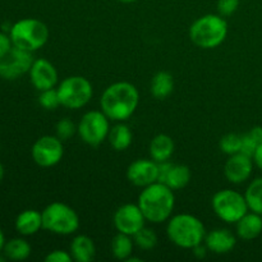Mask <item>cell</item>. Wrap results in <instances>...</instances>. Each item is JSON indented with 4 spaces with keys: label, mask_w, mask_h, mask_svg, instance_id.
I'll use <instances>...</instances> for the list:
<instances>
[{
    "label": "cell",
    "mask_w": 262,
    "mask_h": 262,
    "mask_svg": "<svg viewBox=\"0 0 262 262\" xmlns=\"http://www.w3.org/2000/svg\"><path fill=\"white\" fill-rule=\"evenodd\" d=\"M127 179L136 187H145L158 182V163L152 159H137L127 169Z\"/></svg>",
    "instance_id": "5bb4252c"
},
{
    "label": "cell",
    "mask_w": 262,
    "mask_h": 262,
    "mask_svg": "<svg viewBox=\"0 0 262 262\" xmlns=\"http://www.w3.org/2000/svg\"><path fill=\"white\" fill-rule=\"evenodd\" d=\"M237 235L243 241L256 239L262 233V215L251 211L235 223Z\"/></svg>",
    "instance_id": "ac0fdd59"
},
{
    "label": "cell",
    "mask_w": 262,
    "mask_h": 262,
    "mask_svg": "<svg viewBox=\"0 0 262 262\" xmlns=\"http://www.w3.org/2000/svg\"><path fill=\"white\" fill-rule=\"evenodd\" d=\"M13 46L33 53L46 45L49 40V28L37 18H23L13 23L9 31Z\"/></svg>",
    "instance_id": "5b68a950"
},
{
    "label": "cell",
    "mask_w": 262,
    "mask_h": 262,
    "mask_svg": "<svg viewBox=\"0 0 262 262\" xmlns=\"http://www.w3.org/2000/svg\"><path fill=\"white\" fill-rule=\"evenodd\" d=\"M4 176H5V169H4V165H3L2 163H0V182L4 179Z\"/></svg>",
    "instance_id": "74e56055"
},
{
    "label": "cell",
    "mask_w": 262,
    "mask_h": 262,
    "mask_svg": "<svg viewBox=\"0 0 262 262\" xmlns=\"http://www.w3.org/2000/svg\"><path fill=\"white\" fill-rule=\"evenodd\" d=\"M5 235L4 233H3V230L0 229V252H3V248H4V245H5Z\"/></svg>",
    "instance_id": "8d00e7d4"
},
{
    "label": "cell",
    "mask_w": 262,
    "mask_h": 262,
    "mask_svg": "<svg viewBox=\"0 0 262 262\" xmlns=\"http://www.w3.org/2000/svg\"><path fill=\"white\" fill-rule=\"evenodd\" d=\"M56 90L60 100V106L71 110L86 106L94 96L91 82L82 76L67 77L58 84Z\"/></svg>",
    "instance_id": "52a82bcc"
},
{
    "label": "cell",
    "mask_w": 262,
    "mask_h": 262,
    "mask_svg": "<svg viewBox=\"0 0 262 262\" xmlns=\"http://www.w3.org/2000/svg\"><path fill=\"white\" fill-rule=\"evenodd\" d=\"M110 132V119L102 110H90L77 125V133L89 146H99L107 140Z\"/></svg>",
    "instance_id": "9c48e42d"
},
{
    "label": "cell",
    "mask_w": 262,
    "mask_h": 262,
    "mask_svg": "<svg viewBox=\"0 0 262 262\" xmlns=\"http://www.w3.org/2000/svg\"><path fill=\"white\" fill-rule=\"evenodd\" d=\"M260 145H262V127L256 125V127L251 128L247 133L242 135V148H241V152L253 158L256 150H257Z\"/></svg>",
    "instance_id": "4316f807"
},
{
    "label": "cell",
    "mask_w": 262,
    "mask_h": 262,
    "mask_svg": "<svg viewBox=\"0 0 262 262\" xmlns=\"http://www.w3.org/2000/svg\"><path fill=\"white\" fill-rule=\"evenodd\" d=\"M174 141L168 135H158L152 138L148 147L151 159L156 163H164V161L170 160L174 154Z\"/></svg>",
    "instance_id": "ffe728a7"
},
{
    "label": "cell",
    "mask_w": 262,
    "mask_h": 262,
    "mask_svg": "<svg viewBox=\"0 0 262 262\" xmlns=\"http://www.w3.org/2000/svg\"><path fill=\"white\" fill-rule=\"evenodd\" d=\"M133 135L130 128L125 124L124 122H118L114 127L110 128L109 136H107V141H109L110 146L114 148L115 151H124L132 145Z\"/></svg>",
    "instance_id": "44dd1931"
},
{
    "label": "cell",
    "mask_w": 262,
    "mask_h": 262,
    "mask_svg": "<svg viewBox=\"0 0 262 262\" xmlns=\"http://www.w3.org/2000/svg\"><path fill=\"white\" fill-rule=\"evenodd\" d=\"M252 159H253V163H255V165L262 170V145L258 146Z\"/></svg>",
    "instance_id": "d590c367"
},
{
    "label": "cell",
    "mask_w": 262,
    "mask_h": 262,
    "mask_svg": "<svg viewBox=\"0 0 262 262\" xmlns=\"http://www.w3.org/2000/svg\"><path fill=\"white\" fill-rule=\"evenodd\" d=\"M28 76L31 83L37 91L54 89L58 84V71L48 59H35L28 72Z\"/></svg>",
    "instance_id": "4fadbf2b"
},
{
    "label": "cell",
    "mask_w": 262,
    "mask_h": 262,
    "mask_svg": "<svg viewBox=\"0 0 262 262\" xmlns=\"http://www.w3.org/2000/svg\"><path fill=\"white\" fill-rule=\"evenodd\" d=\"M137 205L147 222L160 224L170 219L176 206V196L173 189L166 184L155 182L142 188Z\"/></svg>",
    "instance_id": "7a4b0ae2"
},
{
    "label": "cell",
    "mask_w": 262,
    "mask_h": 262,
    "mask_svg": "<svg viewBox=\"0 0 262 262\" xmlns=\"http://www.w3.org/2000/svg\"><path fill=\"white\" fill-rule=\"evenodd\" d=\"M46 262H71L73 261L71 253L64 250H54L49 252L45 257Z\"/></svg>",
    "instance_id": "d6a6232c"
},
{
    "label": "cell",
    "mask_w": 262,
    "mask_h": 262,
    "mask_svg": "<svg viewBox=\"0 0 262 262\" xmlns=\"http://www.w3.org/2000/svg\"><path fill=\"white\" fill-rule=\"evenodd\" d=\"M77 132V125L69 118H63L55 125V136L61 141H67L73 137Z\"/></svg>",
    "instance_id": "4dcf8cb0"
},
{
    "label": "cell",
    "mask_w": 262,
    "mask_h": 262,
    "mask_svg": "<svg viewBox=\"0 0 262 262\" xmlns=\"http://www.w3.org/2000/svg\"><path fill=\"white\" fill-rule=\"evenodd\" d=\"M13 48L12 40H10L9 33L7 32H0V59L9 53L10 49Z\"/></svg>",
    "instance_id": "836d02e7"
},
{
    "label": "cell",
    "mask_w": 262,
    "mask_h": 262,
    "mask_svg": "<svg viewBox=\"0 0 262 262\" xmlns=\"http://www.w3.org/2000/svg\"><path fill=\"white\" fill-rule=\"evenodd\" d=\"M31 245L25 238H12L7 241L3 248V255L10 261H23L27 260L31 255Z\"/></svg>",
    "instance_id": "7402d4cb"
},
{
    "label": "cell",
    "mask_w": 262,
    "mask_h": 262,
    "mask_svg": "<svg viewBox=\"0 0 262 262\" xmlns=\"http://www.w3.org/2000/svg\"><path fill=\"white\" fill-rule=\"evenodd\" d=\"M38 104L46 110H55L56 107L60 106L58 90L54 87V89L40 91V95H38Z\"/></svg>",
    "instance_id": "f546056e"
},
{
    "label": "cell",
    "mask_w": 262,
    "mask_h": 262,
    "mask_svg": "<svg viewBox=\"0 0 262 262\" xmlns=\"http://www.w3.org/2000/svg\"><path fill=\"white\" fill-rule=\"evenodd\" d=\"M191 177L192 173L188 166L183 165V164H173L164 184H166L173 191H178V189L184 188L189 183Z\"/></svg>",
    "instance_id": "d4e9b609"
},
{
    "label": "cell",
    "mask_w": 262,
    "mask_h": 262,
    "mask_svg": "<svg viewBox=\"0 0 262 262\" xmlns=\"http://www.w3.org/2000/svg\"><path fill=\"white\" fill-rule=\"evenodd\" d=\"M113 222H114V227L118 232L133 237L136 233L140 232L145 227L147 220L143 216L137 204H125L118 207L114 217H113Z\"/></svg>",
    "instance_id": "7c38bea8"
},
{
    "label": "cell",
    "mask_w": 262,
    "mask_h": 262,
    "mask_svg": "<svg viewBox=\"0 0 262 262\" xmlns=\"http://www.w3.org/2000/svg\"><path fill=\"white\" fill-rule=\"evenodd\" d=\"M15 230L23 237H31L42 229V214L37 210H25L14 222Z\"/></svg>",
    "instance_id": "e0dca14e"
},
{
    "label": "cell",
    "mask_w": 262,
    "mask_h": 262,
    "mask_svg": "<svg viewBox=\"0 0 262 262\" xmlns=\"http://www.w3.org/2000/svg\"><path fill=\"white\" fill-rule=\"evenodd\" d=\"M166 235L177 247L192 250L204 243L206 237L205 225L199 217L191 214H178L170 216L166 225Z\"/></svg>",
    "instance_id": "3957f363"
},
{
    "label": "cell",
    "mask_w": 262,
    "mask_h": 262,
    "mask_svg": "<svg viewBox=\"0 0 262 262\" xmlns=\"http://www.w3.org/2000/svg\"><path fill=\"white\" fill-rule=\"evenodd\" d=\"M253 159L242 152L230 155L224 165V176L233 184L245 183L253 170Z\"/></svg>",
    "instance_id": "9a60e30c"
},
{
    "label": "cell",
    "mask_w": 262,
    "mask_h": 262,
    "mask_svg": "<svg viewBox=\"0 0 262 262\" xmlns=\"http://www.w3.org/2000/svg\"><path fill=\"white\" fill-rule=\"evenodd\" d=\"M204 243L210 252L216 253V255H225L235 247L237 238H235L234 233L230 232L229 229L219 228V229H214L206 233Z\"/></svg>",
    "instance_id": "2e32d148"
},
{
    "label": "cell",
    "mask_w": 262,
    "mask_h": 262,
    "mask_svg": "<svg viewBox=\"0 0 262 262\" xmlns=\"http://www.w3.org/2000/svg\"><path fill=\"white\" fill-rule=\"evenodd\" d=\"M69 253L76 262H91L96 255V247L91 238L79 234L72 241Z\"/></svg>",
    "instance_id": "d6986e66"
},
{
    "label": "cell",
    "mask_w": 262,
    "mask_h": 262,
    "mask_svg": "<svg viewBox=\"0 0 262 262\" xmlns=\"http://www.w3.org/2000/svg\"><path fill=\"white\" fill-rule=\"evenodd\" d=\"M33 56L31 51L22 50L13 46L9 53L0 59V78L5 81H14L30 72L33 63Z\"/></svg>",
    "instance_id": "8fae6325"
},
{
    "label": "cell",
    "mask_w": 262,
    "mask_h": 262,
    "mask_svg": "<svg viewBox=\"0 0 262 262\" xmlns=\"http://www.w3.org/2000/svg\"><path fill=\"white\" fill-rule=\"evenodd\" d=\"M151 94L155 99L164 100L173 94L174 79L169 72L161 71L154 76L151 81Z\"/></svg>",
    "instance_id": "603a6c76"
},
{
    "label": "cell",
    "mask_w": 262,
    "mask_h": 262,
    "mask_svg": "<svg viewBox=\"0 0 262 262\" xmlns=\"http://www.w3.org/2000/svg\"><path fill=\"white\" fill-rule=\"evenodd\" d=\"M133 241H135V246H137L140 250L150 251L158 245V235L152 229L143 227L140 232L133 235Z\"/></svg>",
    "instance_id": "83f0119b"
},
{
    "label": "cell",
    "mask_w": 262,
    "mask_h": 262,
    "mask_svg": "<svg viewBox=\"0 0 262 262\" xmlns=\"http://www.w3.org/2000/svg\"><path fill=\"white\" fill-rule=\"evenodd\" d=\"M219 147L222 152L228 156L241 152V148H242V135L228 133V135L223 136L219 142Z\"/></svg>",
    "instance_id": "f1b7e54d"
},
{
    "label": "cell",
    "mask_w": 262,
    "mask_h": 262,
    "mask_svg": "<svg viewBox=\"0 0 262 262\" xmlns=\"http://www.w3.org/2000/svg\"><path fill=\"white\" fill-rule=\"evenodd\" d=\"M192 251H193V255L196 256L197 258H204L205 256L207 255V247H206V245H205V243H201V245H199V246H196V247L194 248H192Z\"/></svg>",
    "instance_id": "e575fe53"
},
{
    "label": "cell",
    "mask_w": 262,
    "mask_h": 262,
    "mask_svg": "<svg viewBox=\"0 0 262 262\" xmlns=\"http://www.w3.org/2000/svg\"><path fill=\"white\" fill-rule=\"evenodd\" d=\"M119 3H123V4H130V3H135L137 0H118Z\"/></svg>",
    "instance_id": "f35d334b"
},
{
    "label": "cell",
    "mask_w": 262,
    "mask_h": 262,
    "mask_svg": "<svg viewBox=\"0 0 262 262\" xmlns=\"http://www.w3.org/2000/svg\"><path fill=\"white\" fill-rule=\"evenodd\" d=\"M228 35V23L220 14H206L197 18L189 27V38L201 49L222 45Z\"/></svg>",
    "instance_id": "277c9868"
},
{
    "label": "cell",
    "mask_w": 262,
    "mask_h": 262,
    "mask_svg": "<svg viewBox=\"0 0 262 262\" xmlns=\"http://www.w3.org/2000/svg\"><path fill=\"white\" fill-rule=\"evenodd\" d=\"M245 199L250 211L262 215V178H256L248 184Z\"/></svg>",
    "instance_id": "484cf974"
},
{
    "label": "cell",
    "mask_w": 262,
    "mask_h": 262,
    "mask_svg": "<svg viewBox=\"0 0 262 262\" xmlns=\"http://www.w3.org/2000/svg\"><path fill=\"white\" fill-rule=\"evenodd\" d=\"M42 229L56 235H71L78 230L79 216L74 209L64 202H51L41 211Z\"/></svg>",
    "instance_id": "8992f818"
},
{
    "label": "cell",
    "mask_w": 262,
    "mask_h": 262,
    "mask_svg": "<svg viewBox=\"0 0 262 262\" xmlns=\"http://www.w3.org/2000/svg\"><path fill=\"white\" fill-rule=\"evenodd\" d=\"M133 248H135V241L130 235L119 233L113 237L112 243H110V250H112L113 256L117 260L127 261L132 256Z\"/></svg>",
    "instance_id": "cb8c5ba5"
},
{
    "label": "cell",
    "mask_w": 262,
    "mask_h": 262,
    "mask_svg": "<svg viewBox=\"0 0 262 262\" xmlns=\"http://www.w3.org/2000/svg\"><path fill=\"white\" fill-rule=\"evenodd\" d=\"M239 7V0H217V12L223 17L234 14Z\"/></svg>",
    "instance_id": "1f68e13d"
},
{
    "label": "cell",
    "mask_w": 262,
    "mask_h": 262,
    "mask_svg": "<svg viewBox=\"0 0 262 262\" xmlns=\"http://www.w3.org/2000/svg\"><path fill=\"white\" fill-rule=\"evenodd\" d=\"M64 155L63 141L56 136H42L33 143L31 156L41 168H51L60 163Z\"/></svg>",
    "instance_id": "30bf717a"
},
{
    "label": "cell",
    "mask_w": 262,
    "mask_h": 262,
    "mask_svg": "<svg viewBox=\"0 0 262 262\" xmlns=\"http://www.w3.org/2000/svg\"><path fill=\"white\" fill-rule=\"evenodd\" d=\"M140 102V94L135 84L125 81L112 83L104 90L100 106L113 122H125L135 114Z\"/></svg>",
    "instance_id": "6da1fadb"
},
{
    "label": "cell",
    "mask_w": 262,
    "mask_h": 262,
    "mask_svg": "<svg viewBox=\"0 0 262 262\" xmlns=\"http://www.w3.org/2000/svg\"><path fill=\"white\" fill-rule=\"evenodd\" d=\"M211 206L216 216L227 224H235L248 210L245 194L234 189H220L214 194Z\"/></svg>",
    "instance_id": "ba28073f"
}]
</instances>
